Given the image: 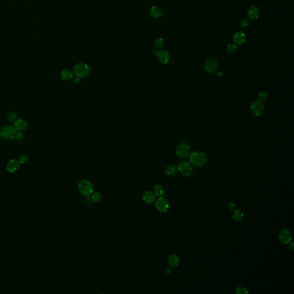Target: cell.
Returning a JSON list of instances; mask_svg holds the SVG:
<instances>
[{"label":"cell","instance_id":"22","mask_svg":"<svg viewBox=\"0 0 294 294\" xmlns=\"http://www.w3.org/2000/svg\"><path fill=\"white\" fill-rule=\"evenodd\" d=\"M154 193L157 197H162L164 194V190L162 185H154Z\"/></svg>","mask_w":294,"mask_h":294},{"label":"cell","instance_id":"21","mask_svg":"<svg viewBox=\"0 0 294 294\" xmlns=\"http://www.w3.org/2000/svg\"><path fill=\"white\" fill-rule=\"evenodd\" d=\"M244 218V213L240 210H236L233 214V218L235 221L240 222Z\"/></svg>","mask_w":294,"mask_h":294},{"label":"cell","instance_id":"28","mask_svg":"<svg viewBox=\"0 0 294 294\" xmlns=\"http://www.w3.org/2000/svg\"><path fill=\"white\" fill-rule=\"evenodd\" d=\"M235 293L237 294H248L249 293V291L245 287H239L236 288Z\"/></svg>","mask_w":294,"mask_h":294},{"label":"cell","instance_id":"35","mask_svg":"<svg viewBox=\"0 0 294 294\" xmlns=\"http://www.w3.org/2000/svg\"><path fill=\"white\" fill-rule=\"evenodd\" d=\"M80 81H81V79H80V78H79V77H77L75 79H74V83H78V82H80Z\"/></svg>","mask_w":294,"mask_h":294},{"label":"cell","instance_id":"9","mask_svg":"<svg viewBox=\"0 0 294 294\" xmlns=\"http://www.w3.org/2000/svg\"><path fill=\"white\" fill-rule=\"evenodd\" d=\"M175 152L177 156L179 158H187L190 155V147L186 144H180L178 146Z\"/></svg>","mask_w":294,"mask_h":294},{"label":"cell","instance_id":"20","mask_svg":"<svg viewBox=\"0 0 294 294\" xmlns=\"http://www.w3.org/2000/svg\"><path fill=\"white\" fill-rule=\"evenodd\" d=\"M73 73L68 70H63L61 73V77L64 81H70L73 78Z\"/></svg>","mask_w":294,"mask_h":294},{"label":"cell","instance_id":"7","mask_svg":"<svg viewBox=\"0 0 294 294\" xmlns=\"http://www.w3.org/2000/svg\"><path fill=\"white\" fill-rule=\"evenodd\" d=\"M178 170L182 176L189 177L193 172V167L190 162H183L179 164L178 167Z\"/></svg>","mask_w":294,"mask_h":294},{"label":"cell","instance_id":"31","mask_svg":"<svg viewBox=\"0 0 294 294\" xmlns=\"http://www.w3.org/2000/svg\"><path fill=\"white\" fill-rule=\"evenodd\" d=\"M24 137V135L22 134L21 132H18V133H16V136H15V138L17 139V140H21Z\"/></svg>","mask_w":294,"mask_h":294},{"label":"cell","instance_id":"29","mask_svg":"<svg viewBox=\"0 0 294 294\" xmlns=\"http://www.w3.org/2000/svg\"><path fill=\"white\" fill-rule=\"evenodd\" d=\"M28 161V156L27 155H22L18 158V162L20 164H25Z\"/></svg>","mask_w":294,"mask_h":294},{"label":"cell","instance_id":"25","mask_svg":"<svg viewBox=\"0 0 294 294\" xmlns=\"http://www.w3.org/2000/svg\"><path fill=\"white\" fill-rule=\"evenodd\" d=\"M91 199L95 202H99L102 199V195L99 192H93Z\"/></svg>","mask_w":294,"mask_h":294},{"label":"cell","instance_id":"34","mask_svg":"<svg viewBox=\"0 0 294 294\" xmlns=\"http://www.w3.org/2000/svg\"><path fill=\"white\" fill-rule=\"evenodd\" d=\"M216 73V76L218 78H221L223 75V73L221 71H217Z\"/></svg>","mask_w":294,"mask_h":294},{"label":"cell","instance_id":"18","mask_svg":"<svg viewBox=\"0 0 294 294\" xmlns=\"http://www.w3.org/2000/svg\"><path fill=\"white\" fill-rule=\"evenodd\" d=\"M168 262L171 267H177L179 264V258L177 254H171L168 258Z\"/></svg>","mask_w":294,"mask_h":294},{"label":"cell","instance_id":"16","mask_svg":"<svg viewBox=\"0 0 294 294\" xmlns=\"http://www.w3.org/2000/svg\"><path fill=\"white\" fill-rule=\"evenodd\" d=\"M142 198L145 204H152L154 203L156 199V195L153 192L147 191L143 194Z\"/></svg>","mask_w":294,"mask_h":294},{"label":"cell","instance_id":"19","mask_svg":"<svg viewBox=\"0 0 294 294\" xmlns=\"http://www.w3.org/2000/svg\"><path fill=\"white\" fill-rule=\"evenodd\" d=\"M178 169L174 165H168L166 168V174L168 177H172L177 174Z\"/></svg>","mask_w":294,"mask_h":294},{"label":"cell","instance_id":"26","mask_svg":"<svg viewBox=\"0 0 294 294\" xmlns=\"http://www.w3.org/2000/svg\"><path fill=\"white\" fill-rule=\"evenodd\" d=\"M8 120L11 123H14L17 120V116L14 112H9L7 116Z\"/></svg>","mask_w":294,"mask_h":294},{"label":"cell","instance_id":"2","mask_svg":"<svg viewBox=\"0 0 294 294\" xmlns=\"http://www.w3.org/2000/svg\"><path fill=\"white\" fill-rule=\"evenodd\" d=\"M78 192L83 196H89L93 192L94 187L92 183L87 179H83L78 185Z\"/></svg>","mask_w":294,"mask_h":294},{"label":"cell","instance_id":"6","mask_svg":"<svg viewBox=\"0 0 294 294\" xmlns=\"http://www.w3.org/2000/svg\"><path fill=\"white\" fill-rule=\"evenodd\" d=\"M250 111L254 116L259 117L264 112L265 106L262 102L260 101H255L250 106Z\"/></svg>","mask_w":294,"mask_h":294},{"label":"cell","instance_id":"11","mask_svg":"<svg viewBox=\"0 0 294 294\" xmlns=\"http://www.w3.org/2000/svg\"><path fill=\"white\" fill-rule=\"evenodd\" d=\"M259 15L260 10L258 6H256V5L250 6L247 10V17L250 20H257L259 17Z\"/></svg>","mask_w":294,"mask_h":294},{"label":"cell","instance_id":"12","mask_svg":"<svg viewBox=\"0 0 294 294\" xmlns=\"http://www.w3.org/2000/svg\"><path fill=\"white\" fill-rule=\"evenodd\" d=\"M20 163L16 159H11L8 162L6 165V170L10 173H14L17 171L20 168Z\"/></svg>","mask_w":294,"mask_h":294},{"label":"cell","instance_id":"27","mask_svg":"<svg viewBox=\"0 0 294 294\" xmlns=\"http://www.w3.org/2000/svg\"><path fill=\"white\" fill-rule=\"evenodd\" d=\"M154 45L156 49H160L162 48L164 45V40L163 38L160 37L157 39L154 43Z\"/></svg>","mask_w":294,"mask_h":294},{"label":"cell","instance_id":"17","mask_svg":"<svg viewBox=\"0 0 294 294\" xmlns=\"http://www.w3.org/2000/svg\"><path fill=\"white\" fill-rule=\"evenodd\" d=\"M150 14L153 18H160L163 15V10L160 7L154 6L150 9Z\"/></svg>","mask_w":294,"mask_h":294},{"label":"cell","instance_id":"13","mask_svg":"<svg viewBox=\"0 0 294 294\" xmlns=\"http://www.w3.org/2000/svg\"><path fill=\"white\" fill-rule=\"evenodd\" d=\"M246 39V36L242 31H239L235 32L233 36V41L236 45H241L244 43Z\"/></svg>","mask_w":294,"mask_h":294},{"label":"cell","instance_id":"36","mask_svg":"<svg viewBox=\"0 0 294 294\" xmlns=\"http://www.w3.org/2000/svg\"><path fill=\"white\" fill-rule=\"evenodd\" d=\"M288 248H289V249H291L292 251H293V250H294V244H293L292 242H291V243L289 245Z\"/></svg>","mask_w":294,"mask_h":294},{"label":"cell","instance_id":"8","mask_svg":"<svg viewBox=\"0 0 294 294\" xmlns=\"http://www.w3.org/2000/svg\"><path fill=\"white\" fill-rule=\"evenodd\" d=\"M155 207L158 212L162 213H165L167 212L170 208V204L167 199L160 197L158 199L155 201Z\"/></svg>","mask_w":294,"mask_h":294},{"label":"cell","instance_id":"33","mask_svg":"<svg viewBox=\"0 0 294 294\" xmlns=\"http://www.w3.org/2000/svg\"><path fill=\"white\" fill-rule=\"evenodd\" d=\"M172 267H167V268H166L165 269V270H164V272H165V273H166V275H170V274L172 273Z\"/></svg>","mask_w":294,"mask_h":294},{"label":"cell","instance_id":"23","mask_svg":"<svg viewBox=\"0 0 294 294\" xmlns=\"http://www.w3.org/2000/svg\"><path fill=\"white\" fill-rule=\"evenodd\" d=\"M268 97H269V94L266 91H262L260 92L258 94V98L261 102L265 101L266 100H268Z\"/></svg>","mask_w":294,"mask_h":294},{"label":"cell","instance_id":"1","mask_svg":"<svg viewBox=\"0 0 294 294\" xmlns=\"http://www.w3.org/2000/svg\"><path fill=\"white\" fill-rule=\"evenodd\" d=\"M189 162L191 165L197 167H203L208 162L206 155L202 152L195 151L190 154Z\"/></svg>","mask_w":294,"mask_h":294},{"label":"cell","instance_id":"15","mask_svg":"<svg viewBox=\"0 0 294 294\" xmlns=\"http://www.w3.org/2000/svg\"><path fill=\"white\" fill-rule=\"evenodd\" d=\"M14 126L16 131L23 132L25 131L28 128V124L27 121L23 119H20V120H17L16 122H14Z\"/></svg>","mask_w":294,"mask_h":294},{"label":"cell","instance_id":"3","mask_svg":"<svg viewBox=\"0 0 294 294\" xmlns=\"http://www.w3.org/2000/svg\"><path fill=\"white\" fill-rule=\"evenodd\" d=\"M91 70L90 67L86 63H77L74 68V73L75 76L79 78H85L90 74Z\"/></svg>","mask_w":294,"mask_h":294},{"label":"cell","instance_id":"24","mask_svg":"<svg viewBox=\"0 0 294 294\" xmlns=\"http://www.w3.org/2000/svg\"><path fill=\"white\" fill-rule=\"evenodd\" d=\"M237 49V46L235 44H233V43H230L227 44L226 47V52L229 54H233L235 52Z\"/></svg>","mask_w":294,"mask_h":294},{"label":"cell","instance_id":"5","mask_svg":"<svg viewBox=\"0 0 294 294\" xmlns=\"http://www.w3.org/2000/svg\"><path fill=\"white\" fill-rule=\"evenodd\" d=\"M218 66L219 62L218 59L214 57H212L207 59L204 64V68L205 71L210 74L216 73Z\"/></svg>","mask_w":294,"mask_h":294},{"label":"cell","instance_id":"4","mask_svg":"<svg viewBox=\"0 0 294 294\" xmlns=\"http://www.w3.org/2000/svg\"><path fill=\"white\" fill-rule=\"evenodd\" d=\"M16 129L10 125H5L0 129V137L5 140H10L15 138Z\"/></svg>","mask_w":294,"mask_h":294},{"label":"cell","instance_id":"32","mask_svg":"<svg viewBox=\"0 0 294 294\" xmlns=\"http://www.w3.org/2000/svg\"><path fill=\"white\" fill-rule=\"evenodd\" d=\"M227 208L230 210H234L235 209V204L233 202H229L227 204Z\"/></svg>","mask_w":294,"mask_h":294},{"label":"cell","instance_id":"30","mask_svg":"<svg viewBox=\"0 0 294 294\" xmlns=\"http://www.w3.org/2000/svg\"><path fill=\"white\" fill-rule=\"evenodd\" d=\"M249 20L246 18H242L240 22V27H246L249 25Z\"/></svg>","mask_w":294,"mask_h":294},{"label":"cell","instance_id":"10","mask_svg":"<svg viewBox=\"0 0 294 294\" xmlns=\"http://www.w3.org/2000/svg\"><path fill=\"white\" fill-rule=\"evenodd\" d=\"M291 239V233L288 229H283L280 232L279 235V239L281 243H282L283 244H287L290 243Z\"/></svg>","mask_w":294,"mask_h":294},{"label":"cell","instance_id":"14","mask_svg":"<svg viewBox=\"0 0 294 294\" xmlns=\"http://www.w3.org/2000/svg\"><path fill=\"white\" fill-rule=\"evenodd\" d=\"M158 61L162 64H167L170 60V55L166 50H161L157 53Z\"/></svg>","mask_w":294,"mask_h":294}]
</instances>
